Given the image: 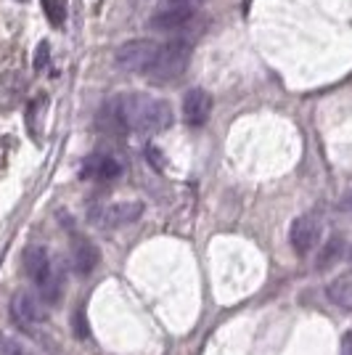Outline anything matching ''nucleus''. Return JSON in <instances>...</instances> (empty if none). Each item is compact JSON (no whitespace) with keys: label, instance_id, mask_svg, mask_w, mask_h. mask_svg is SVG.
<instances>
[{"label":"nucleus","instance_id":"13","mask_svg":"<svg viewBox=\"0 0 352 355\" xmlns=\"http://www.w3.org/2000/svg\"><path fill=\"white\" fill-rule=\"evenodd\" d=\"M342 250H344V241L339 236H334L331 241H326V247L318 254V270H326L328 266H334L339 257H342Z\"/></svg>","mask_w":352,"mask_h":355},{"label":"nucleus","instance_id":"7","mask_svg":"<svg viewBox=\"0 0 352 355\" xmlns=\"http://www.w3.org/2000/svg\"><path fill=\"white\" fill-rule=\"evenodd\" d=\"M11 318L21 326L24 331H40V326L48 321V311H45V302L32 292H16L11 300Z\"/></svg>","mask_w":352,"mask_h":355},{"label":"nucleus","instance_id":"10","mask_svg":"<svg viewBox=\"0 0 352 355\" xmlns=\"http://www.w3.org/2000/svg\"><path fill=\"white\" fill-rule=\"evenodd\" d=\"M80 175L85 180H114L122 175V164L109 154H90L80 167Z\"/></svg>","mask_w":352,"mask_h":355},{"label":"nucleus","instance_id":"12","mask_svg":"<svg viewBox=\"0 0 352 355\" xmlns=\"http://www.w3.org/2000/svg\"><path fill=\"white\" fill-rule=\"evenodd\" d=\"M326 295H328V300H331L337 308L352 311V270L342 273V276H337L334 282L328 284V286H326Z\"/></svg>","mask_w":352,"mask_h":355},{"label":"nucleus","instance_id":"11","mask_svg":"<svg viewBox=\"0 0 352 355\" xmlns=\"http://www.w3.org/2000/svg\"><path fill=\"white\" fill-rule=\"evenodd\" d=\"M101 254L93 247V241L82 234H72V268L80 276H88L93 273V268L98 266Z\"/></svg>","mask_w":352,"mask_h":355},{"label":"nucleus","instance_id":"16","mask_svg":"<svg viewBox=\"0 0 352 355\" xmlns=\"http://www.w3.org/2000/svg\"><path fill=\"white\" fill-rule=\"evenodd\" d=\"M72 324H74V334H80V337H88V324H85V313H82V311L74 313Z\"/></svg>","mask_w":352,"mask_h":355},{"label":"nucleus","instance_id":"14","mask_svg":"<svg viewBox=\"0 0 352 355\" xmlns=\"http://www.w3.org/2000/svg\"><path fill=\"white\" fill-rule=\"evenodd\" d=\"M0 355H37L32 347H27L21 340L11 334H0Z\"/></svg>","mask_w":352,"mask_h":355},{"label":"nucleus","instance_id":"9","mask_svg":"<svg viewBox=\"0 0 352 355\" xmlns=\"http://www.w3.org/2000/svg\"><path fill=\"white\" fill-rule=\"evenodd\" d=\"M212 114V96L202 88H191L183 96V119L191 128H202Z\"/></svg>","mask_w":352,"mask_h":355},{"label":"nucleus","instance_id":"6","mask_svg":"<svg viewBox=\"0 0 352 355\" xmlns=\"http://www.w3.org/2000/svg\"><path fill=\"white\" fill-rule=\"evenodd\" d=\"M143 202H112L90 209V223L98 228H122L143 218Z\"/></svg>","mask_w":352,"mask_h":355},{"label":"nucleus","instance_id":"8","mask_svg":"<svg viewBox=\"0 0 352 355\" xmlns=\"http://www.w3.org/2000/svg\"><path fill=\"white\" fill-rule=\"evenodd\" d=\"M321 220L315 218V215H299L297 220L292 223V228H289V241H292V250L299 254V257H305L310 254L313 250H318V244H321Z\"/></svg>","mask_w":352,"mask_h":355},{"label":"nucleus","instance_id":"5","mask_svg":"<svg viewBox=\"0 0 352 355\" xmlns=\"http://www.w3.org/2000/svg\"><path fill=\"white\" fill-rule=\"evenodd\" d=\"M196 8L193 3H186V0H161L159 8L151 14L148 24L151 30H161V32H175L188 27L196 16Z\"/></svg>","mask_w":352,"mask_h":355},{"label":"nucleus","instance_id":"19","mask_svg":"<svg viewBox=\"0 0 352 355\" xmlns=\"http://www.w3.org/2000/svg\"><path fill=\"white\" fill-rule=\"evenodd\" d=\"M342 207L347 209V212H352V193H350V196H344V202H342Z\"/></svg>","mask_w":352,"mask_h":355},{"label":"nucleus","instance_id":"18","mask_svg":"<svg viewBox=\"0 0 352 355\" xmlns=\"http://www.w3.org/2000/svg\"><path fill=\"white\" fill-rule=\"evenodd\" d=\"M342 355H352V331L342 337Z\"/></svg>","mask_w":352,"mask_h":355},{"label":"nucleus","instance_id":"4","mask_svg":"<svg viewBox=\"0 0 352 355\" xmlns=\"http://www.w3.org/2000/svg\"><path fill=\"white\" fill-rule=\"evenodd\" d=\"M159 51V43L146 40V37H138V40H127L117 48L114 53V64H117L122 72L130 74H146L151 61Z\"/></svg>","mask_w":352,"mask_h":355},{"label":"nucleus","instance_id":"15","mask_svg":"<svg viewBox=\"0 0 352 355\" xmlns=\"http://www.w3.org/2000/svg\"><path fill=\"white\" fill-rule=\"evenodd\" d=\"M45 16L53 27H61L64 19H67V0H43Z\"/></svg>","mask_w":352,"mask_h":355},{"label":"nucleus","instance_id":"2","mask_svg":"<svg viewBox=\"0 0 352 355\" xmlns=\"http://www.w3.org/2000/svg\"><path fill=\"white\" fill-rule=\"evenodd\" d=\"M24 270L37 286V297L45 305H56L64 295V270L48 254L45 247H27L24 252Z\"/></svg>","mask_w":352,"mask_h":355},{"label":"nucleus","instance_id":"1","mask_svg":"<svg viewBox=\"0 0 352 355\" xmlns=\"http://www.w3.org/2000/svg\"><path fill=\"white\" fill-rule=\"evenodd\" d=\"M117 119L132 133H159L173 125V106L148 93H125L114 104Z\"/></svg>","mask_w":352,"mask_h":355},{"label":"nucleus","instance_id":"17","mask_svg":"<svg viewBox=\"0 0 352 355\" xmlns=\"http://www.w3.org/2000/svg\"><path fill=\"white\" fill-rule=\"evenodd\" d=\"M48 43H40V48H37V59H35V69H43L45 61H48Z\"/></svg>","mask_w":352,"mask_h":355},{"label":"nucleus","instance_id":"3","mask_svg":"<svg viewBox=\"0 0 352 355\" xmlns=\"http://www.w3.org/2000/svg\"><path fill=\"white\" fill-rule=\"evenodd\" d=\"M193 56L191 43H183V40H173V43L159 45L157 56L148 67L146 77L157 85H167V83H175L180 74L188 69Z\"/></svg>","mask_w":352,"mask_h":355}]
</instances>
